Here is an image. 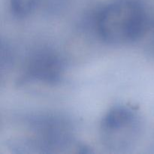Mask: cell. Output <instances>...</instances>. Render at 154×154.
<instances>
[{
	"label": "cell",
	"mask_w": 154,
	"mask_h": 154,
	"mask_svg": "<svg viewBox=\"0 0 154 154\" xmlns=\"http://www.w3.org/2000/svg\"><path fill=\"white\" fill-rule=\"evenodd\" d=\"M141 132V121L137 111L125 105H115L108 111L100 124L103 145L120 152L133 147Z\"/></svg>",
	"instance_id": "cell-2"
},
{
	"label": "cell",
	"mask_w": 154,
	"mask_h": 154,
	"mask_svg": "<svg viewBox=\"0 0 154 154\" xmlns=\"http://www.w3.org/2000/svg\"><path fill=\"white\" fill-rule=\"evenodd\" d=\"M145 27V11L137 0L114 2L101 11L97 20L99 35L110 45H122L136 41Z\"/></svg>",
	"instance_id": "cell-1"
},
{
	"label": "cell",
	"mask_w": 154,
	"mask_h": 154,
	"mask_svg": "<svg viewBox=\"0 0 154 154\" xmlns=\"http://www.w3.org/2000/svg\"><path fill=\"white\" fill-rule=\"evenodd\" d=\"M65 63L54 50L40 48L32 53L24 66L23 82L55 84L63 78Z\"/></svg>",
	"instance_id": "cell-3"
},
{
	"label": "cell",
	"mask_w": 154,
	"mask_h": 154,
	"mask_svg": "<svg viewBox=\"0 0 154 154\" xmlns=\"http://www.w3.org/2000/svg\"><path fill=\"white\" fill-rule=\"evenodd\" d=\"M150 52L153 54L154 57V30L153 32V34H152L151 38H150Z\"/></svg>",
	"instance_id": "cell-6"
},
{
	"label": "cell",
	"mask_w": 154,
	"mask_h": 154,
	"mask_svg": "<svg viewBox=\"0 0 154 154\" xmlns=\"http://www.w3.org/2000/svg\"><path fill=\"white\" fill-rule=\"evenodd\" d=\"M41 0H10L12 14L17 18L23 19L32 14L37 8Z\"/></svg>",
	"instance_id": "cell-4"
},
{
	"label": "cell",
	"mask_w": 154,
	"mask_h": 154,
	"mask_svg": "<svg viewBox=\"0 0 154 154\" xmlns=\"http://www.w3.org/2000/svg\"><path fill=\"white\" fill-rule=\"evenodd\" d=\"M14 61V53L7 43L2 42L1 45V69L2 72L8 70Z\"/></svg>",
	"instance_id": "cell-5"
}]
</instances>
